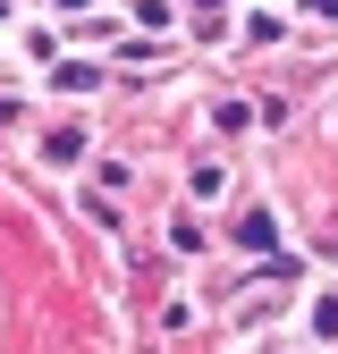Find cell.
I'll return each instance as SVG.
<instances>
[{
  "label": "cell",
  "mask_w": 338,
  "mask_h": 354,
  "mask_svg": "<svg viewBox=\"0 0 338 354\" xmlns=\"http://www.w3.org/2000/svg\"><path fill=\"white\" fill-rule=\"evenodd\" d=\"M237 245H254V253H271V245H279V228H271V211H245V219H237Z\"/></svg>",
  "instance_id": "1"
},
{
  "label": "cell",
  "mask_w": 338,
  "mask_h": 354,
  "mask_svg": "<svg viewBox=\"0 0 338 354\" xmlns=\"http://www.w3.org/2000/svg\"><path fill=\"white\" fill-rule=\"evenodd\" d=\"M76 152H84V136H76V127H60V136L42 144V160H76Z\"/></svg>",
  "instance_id": "2"
}]
</instances>
